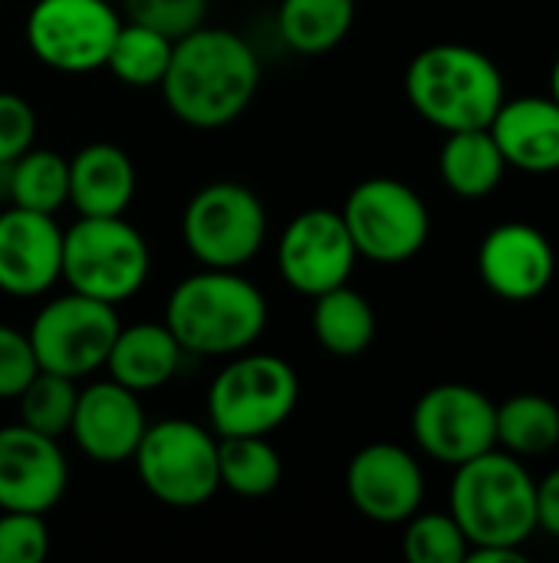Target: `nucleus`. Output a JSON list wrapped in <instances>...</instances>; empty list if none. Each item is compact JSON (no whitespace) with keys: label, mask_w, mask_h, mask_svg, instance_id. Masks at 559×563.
<instances>
[{"label":"nucleus","mask_w":559,"mask_h":563,"mask_svg":"<svg viewBox=\"0 0 559 563\" xmlns=\"http://www.w3.org/2000/svg\"><path fill=\"white\" fill-rule=\"evenodd\" d=\"M260 86L254 46L224 26H198L175 40L161 96L171 115L191 129H224L237 122Z\"/></svg>","instance_id":"nucleus-1"},{"label":"nucleus","mask_w":559,"mask_h":563,"mask_svg":"<svg viewBox=\"0 0 559 563\" xmlns=\"http://www.w3.org/2000/svg\"><path fill=\"white\" fill-rule=\"evenodd\" d=\"M165 327L191 356H237L260 340L267 300L237 271L204 267L171 290Z\"/></svg>","instance_id":"nucleus-2"},{"label":"nucleus","mask_w":559,"mask_h":563,"mask_svg":"<svg viewBox=\"0 0 559 563\" xmlns=\"http://www.w3.org/2000/svg\"><path fill=\"white\" fill-rule=\"evenodd\" d=\"M405 92L412 109L441 132L488 129L504 102V76L474 46L435 43L409 63Z\"/></svg>","instance_id":"nucleus-3"},{"label":"nucleus","mask_w":559,"mask_h":563,"mask_svg":"<svg viewBox=\"0 0 559 563\" xmlns=\"http://www.w3.org/2000/svg\"><path fill=\"white\" fill-rule=\"evenodd\" d=\"M451 518L471 548H521L537 531V482L511 452H484L455 468Z\"/></svg>","instance_id":"nucleus-4"},{"label":"nucleus","mask_w":559,"mask_h":563,"mask_svg":"<svg viewBox=\"0 0 559 563\" xmlns=\"http://www.w3.org/2000/svg\"><path fill=\"white\" fill-rule=\"evenodd\" d=\"M152 271V251L135 224L122 214L82 218L63 231V271L69 290L102 303L132 300Z\"/></svg>","instance_id":"nucleus-5"},{"label":"nucleus","mask_w":559,"mask_h":563,"mask_svg":"<svg viewBox=\"0 0 559 563\" xmlns=\"http://www.w3.org/2000/svg\"><path fill=\"white\" fill-rule=\"evenodd\" d=\"M300 402L297 369L273 353H237L208 389V422L224 435H270Z\"/></svg>","instance_id":"nucleus-6"},{"label":"nucleus","mask_w":559,"mask_h":563,"mask_svg":"<svg viewBox=\"0 0 559 563\" xmlns=\"http://www.w3.org/2000/svg\"><path fill=\"white\" fill-rule=\"evenodd\" d=\"M145 492L168 508H198L221 488L217 435L188 419H161L145 429L135 449Z\"/></svg>","instance_id":"nucleus-7"},{"label":"nucleus","mask_w":559,"mask_h":563,"mask_svg":"<svg viewBox=\"0 0 559 563\" xmlns=\"http://www.w3.org/2000/svg\"><path fill=\"white\" fill-rule=\"evenodd\" d=\"M181 238L198 264L241 271L267 241V208L247 185L211 181L185 205Z\"/></svg>","instance_id":"nucleus-8"},{"label":"nucleus","mask_w":559,"mask_h":563,"mask_svg":"<svg viewBox=\"0 0 559 563\" xmlns=\"http://www.w3.org/2000/svg\"><path fill=\"white\" fill-rule=\"evenodd\" d=\"M356 254L376 264L412 261L432 234V218L415 188L399 178H366L343 205Z\"/></svg>","instance_id":"nucleus-9"},{"label":"nucleus","mask_w":559,"mask_h":563,"mask_svg":"<svg viewBox=\"0 0 559 563\" xmlns=\"http://www.w3.org/2000/svg\"><path fill=\"white\" fill-rule=\"evenodd\" d=\"M119 327L112 303L69 290L40 307L26 336L40 369L82 379L105 366Z\"/></svg>","instance_id":"nucleus-10"},{"label":"nucleus","mask_w":559,"mask_h":563,"mask_svg":"<svg viewBox=\"0 0 559 563\" xmlns=\"http://www.w3.org/2000/svg\"><path fill=\"white\" fill-rule=\"evenodd\" d=\"M119 26L109 0H36L26 13V46L46 69L82 76L105 66Z\"/></svg>","instance_id":"nucleus-11"},{"label":"nucleus","mask_w":559,"mask_h":563,"mask_svg":"<svg viewBox=\"0 0 559 563\" xmlns=\"http://www.w3.org/2000/svg\"><path fill=\"white\" fill-rule=\"evenodd\" d=\"M497 406L474 386L441 383L412 409V435L418 449L441 465H465L497 445Z\"/></svg>","instance_id":"nucleus-12"},{"label":"nucleus","mask_w":559,"mask_h":563,"mask_svg":"<svg viewBox=\"0 0 559 563\" xmlns=\"http://www.w3.org/2000/svg\"><path fill=\"white\" fill-rule=\"evenodd\" d=\"M359 254L339 211L310 208L297 214L277 244V271L287 287L303 297H320L349 284Z\"/></svg>","instance_id":"nucleus-13"},{"label":"nucleus","mask_w":559,"mask_h":563,"mask_svg":"<svg viewBox=\"0 0 559 563\" xmlns=\"http://www.w3.org/2000/svg\"><path fill=\"white\" fill-rule=\"evenodd\" d=\"M346 495L353 508L376 525H405L422 511L425 475L412 452L392 442L366 445L346 468Z\"/></svg>","instance_id":"nucleus-14"},{"label":"nucleus","mask_w":559,"mask_h":563,"mask_svg":"<svg viewBox=\"0 0 559 563\" xmlns=\"http://www.w3.org/2000/svg\"><path fill=\"white\" fill-rule=\"evenodd\" d=\"M69 485L59 439L40 435L23 422L0 429V511H53Z\"/></svg>","instance_id":"nucleus-15"},{"label":"nucleus","mask_w":559,"mask_h":563,"mask_svg":"<svg viewBox=\"0 0 559 563\" xmlns=\"http://www.w3.org/2000/svg\"><path fill=\"white\" fill-rule=\"evenodd\" d=\"M63 271V228L56 214L10 205L0 211V294L30 300L53 290Z\"/></svg>","instance_id":"nucleus-16"},{"label":"nucleus","mask_w":559,"mask_h":563,"mask_svg":"<svg viewBox=\"0 0 559 563\" xmlns=\"http://www.w3.org/2000/svg\"><path fill=\"white\" fill-rule=\"evenodd\" d=\"M145 429L148 419L138 402V393L119 386L115 379L79 389L69 435L89 462L96 465L132 462Z\"/></svg>","instance_id":"nucleus-17"},{"label":"nucleus","mask_w":559,"mask_h":563,"mask_svg":"<svg viewBox=\"0 0 559 563\" xmlns=\"http://www.w3.org/2000/svg\"><path fill=\"white\" fill-rule=\"evenodd\" d=\"M478 274L484 287L501 300L524 303L550 287L557 274V254L540 228L527 221H507L488 231L481 241Z\"/></svg>","instance_id":"nucleus-18"},{"label":"nucleus","mask_w":559,"mask_h":563,"mask_svg":"<svg viewBox=\"0 0 559 563\" xmlns=\"http://www.w3.org/2000/svg\"><path fill=\"white\" fill-rule=\"evenodd\" d=\"M488 129L507 165L527 175L559 172V106L554 96L504 99Z\"/></svg>","instance_id":"nucleus-19"},{"label":"nucleus","mask_w":559,"mask_h":563,"mask_svg":"<svg viewBox=\"0 0 559 563\" xmlns=\"http://www.w3.org/2000/svg\"><path fill=\"white\" fill-rule=\"evenodd\" d=\"M135 198V165L112 142H89L69 158V205L82 218L125 214Z\"/></svg>","instance_id":"nucleus-20"},{"label":"nucleus","mask_w":559,"mask_h":563,"mask_svg":"<svg viewBox=\"0 0 559 563\" xmlns=\"http://www.w3.org/2000/svg\"><path fill=\"white\" fill-rule=\"evenodd\" d=\"M181 360H185V350L175 340V333L165 323L145 320L135 327H119L105 369H109V379L142 396L171 383L175 373L181 369Z\"/></svg>","instance_id":"nucleus-21"},{"label":"nucleus","mask_w":559,"mask_h":563,"mask_svg":"<svg viewBox=\"0 0 559 563\" xmlns=\"http://www.w3.org/2000/svg\"><path fill=\"white\" fill-rule=\"evenodd\" d=\"M438 172L458 198H488L501 185L507 162L491 129H461L448 132L438 155Z\"/></svg>","instance_id":"nucleus-22"},{"label":"nucleus","mask_w":559,"mask_h":563,"mask_svg":"<svg viewBox=\"0 0 559 563\" xmlns=\"http://www.w3.org/2000/svg\"><path fill=\"white\" fill-rule=\"evenodd\" d=\"M313 336L316 343L339 360L362 356L376 340V310L349 284L333 287L313 297Z\"/></svg>","instance_id":"nucleus-23"},{"label":"nucleus","mask_w":559,"mask_h":563,"mask_svg":"<svg viewBox=\"0 0 559 563\" xmlns=\"http://www.w3.org/2000/svg\"><path fill=\"white\" fill-rule=\"evenodd\" d=\"M356 23V0H280L277 33L303 56L336 49Z\"/></svg>","instance_id":"nucleus-24"},{"label":"nucleus","mask_w":559,"mask_h":563,"mask_svg":"<svg viewBox=\"0 0 559 563\" xmlns=\"http://www.w3.org/2000/svg\"><path fill=\"white\" fill-rule=\"evenodd\" d=\"M217 478L237 498H267L280 488L283 462L267 435L217 439Z\"/></svg>","instance_id":"nucleus-25"},{"label":"nucleus","mask_w":559,"mask_h":563,"mask_svg":"<svg viewBox=\"0 0 559 563\" xmlns=\"http://www.w3.org/2000/svg\"><path fill=\"white\" fill-rule=\"evenodd\" d=\"M7 195L16 208L56 214L69 205V158L49 148H26L7 168Z\"/></svg>","instance_id":"nucleus-26"},{"label":"nucleus","mask_w":559,"mask_h":563,"mask_svg":"<svg viewBox=\"0 0 559 563\" xmlns=\"http://www.w3.org/2000/svg\"><path fill=\"white\" fill-rule=\"evenodd\" d=\"M497 442L511 455H547L559 445V406L547 396L521 393L497 406Z\"/></svg>","instance_id":"nucleus-27"},{"label":"nucleus","mask_w":559,"mask_h":563,"mask_svg":"<svg viewBox=\"0 0 559 563\" xmlns=\"http://www.w3.org/2000/svg\"><path fill=\"white\" fill-rule=\"evenodd\" d=\"M171 49H175V40H168L165 33L152 26L128 20L119 26L105 66L112 69L119 82L135 86V89H152V86H161L168 63H171Z\"/></svg>","instance_id":"nucleus-28"},{"label":"nucleus","mask_w":559,"mask_h":563,"mask_svg":"<svg viewBox=\"0 0 559 563\" xmlns=\"http://www.w3.org/2000/svg\"><path fill=\"white\" fill-rule=\"evenodd\" d=\"M76 379L59 376V373H46L40 369L26 389L16 396V409H20V422L40 435L49 439H63L69 435L72 426V412H76Z\"/></svg>","instance_id":"nucleus-29"},{"label":"nucleus","mask_w":559,"mask_h":563,"mask_svg":"<svg viewBox=\"0 0 559 563\" xmlns=\"http://www.w3.org/2000/svg\"><path fill=\"white\" fill-rule=\"evenodd\" d=\"M402 551L412 563H461L468 558V538L458 528V521L438 511L412 515L405 521Z\"/></svg>","instance_id":"nucleus-30"},{"label":"nucleus","mask_w":559,"mask_h":563,"mask_svg":"<svg viewBox=\"0 0 559 563\" xmlns=\"http://www.w3.org/2000/svg\"><path fill=\"white\" fill-rule=\"evenodd\" d=\"M128 20L165 33L168 40H181L204 23L208 0H122Z\"/></svg>","instance_id":"nucleus-31"},{"label":"nucleus","mask_w":559,"mask_h":563,"mask_svg":"<svg viewBox=\"0 0 559 563\" xmlns=\"http://www.w3.org/2000/svg\"><path fill=\"white\" fill-rule=\"evenodd\" d=\"M49 554V531L43 515H0V563H43Z\"/></svg>","instance_id":"nucleus-32"},{"label":"nucleus","mask_w":559,"mask_h":563,"mask_svg":"<svg viewBox=\"0 0 559 563\" xmlns=\"http://www.w3.org/2000/svg\"><path fill=\"white\" fill-rule=\"evenodd\" d=\"M40 373L30 336L10 323H0V399H16Z\"/></svg>","instance_id":"nucleus-33"},{"label":"nucleus","mask_w":559,"mask_h":563,"mask_svg":"<svg viewBox=\"0 0 559 563\" xmlns=\"http://www.w3.org/2000/svg\"><path fill=\"white\" fill-rule=\"evenodd\" d=\"M36 142V109L16 96L0 89V165H13Z\"/></svg>","instance_id":"nucleus-34"},{"label":"nucleus","mask_w":559,"mask_h":563,"mask_svg":"<svg viewBox=\"0 0 559 563\" xmlns=\"http://www.w3.org/2000/svg\"><path fill=\"white\" fill-rule=\"evenodd\" d=\"M537 528L559 538V468L537 482Z\"/></svg>","instance_id":"nucleus-35"},{"label":"nucleus","mask_w":559,"mask_h":563,"mask_svg":"<svg viewBox=\"0 0 559 563\" xmlns=\"http://www.w3.org/2000/svg\"><path fill=\"white\" fill-rule=\"evenodd\" d=\"M465 561L471 563H527L521 548H471Z\"/></svg>","instance_id":"nucleus-36"},{"label":"nucleus","mask_w":559,"mask_h":563,"mask_svg":"<svg viewBox=\"0 0 559 563\" xmlns=\"http://www.w3.org/2000/svg\"><path fill=\"white\" fill-rule=\"evenodd\" d=\"M550 96H554V102L559 106V56L557 63H554V73H550Z\"/></svg>","instance_id":"nucleus-37"},{"label":"nucleus","mask_w":559,"mask_h":563,"mask_svg":"<svg viewBox=\"0 0 559 563\" xmlns=\"http://www.w3.org/2000/svg\"><path fill=\"white\" fill-rule=\"evenodd\" d=\"M109 3H115V0H109Z\"/></svg>","instance_id":"nucleus-38"}]
</instances>
